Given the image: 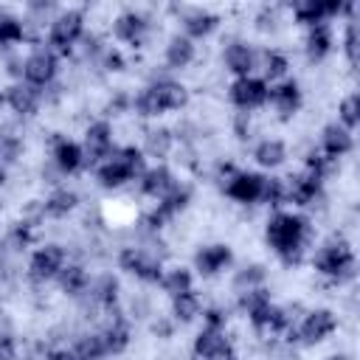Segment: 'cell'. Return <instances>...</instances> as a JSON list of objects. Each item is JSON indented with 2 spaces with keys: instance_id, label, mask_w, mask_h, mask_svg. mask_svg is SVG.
<instances>
[{
  "instance_id": "6da1fadb",
  "label": "cell",
  "mask_w": 360,
  "mask_h": 360,
  "mask_svg": "<svg viewBox=\"0 0 360 360\" xmlns=\"http://www.w3.org/2000/svg\"><path fill=\"white\" fill-rule=\"evenodd\" d=\"M264 239L284 264H298L309 239V222L295 211H273L264 225Z\"/></svg>"
},
{
  "instance_id": "7a4b0ae2",
  "label": "cell",
  "mask_w": 360,
  "mask_h": 360,
  "mask_svg": "<svg viewBox=\"0 0 360 360\" xmlns=\"http://www.w3.org/2000/svg\"><path fill=\"white\" fill-rule=\"evenodd\" d=\"M146 169V158L141 152V146H115V152L96 166V180L101 188H121L129 180H138L141 172Z\"/></svg>"
},
{
  "instance_id": "3957f363",
  "label": "cell",
  "mask_w": 360,
  "mask_h": 360,
  "mask_svg": "<svg viewBox=\"0 0 360 360\" xmlns=\"http://www.w3.org/2000/svg\"><path fill=\"white\" fill-rule=\"evenodd\" d=\"M82 37H84V11L82 8H62L48 22V39H45V45L56 56H68V53H73L76 42Z\"/></svg>"
},
{
  "instance_id": "277c9868",
  "label": "cell",
  "mask_w": 360,
  "mask_h": 360,
  "mask_svg": "<svg viewBox=\"0 0 360 360\" xmlns=\"http://www.w3.org/2000/svg\"><path fill=\"white\" fill-rule=\"evenodd\" d=\"M312 267L321 276H326V278L340 284V281H349L354 276V253L343 239H329L326 245H321L315 250Z\"/></svg>"
},
{
  "instance_id": "5b68a950",
  "label": "cell",
  "mask_w": 360,
  "mask_h": 360,
  "mask_svg": "<svg viewBox=\"0 0 360 360\" xmlns=\"http://www.w3.org/2000/svg\"><path fill=\"white\" fill-rule=\"evenodd\" d=\"M56 73H59V56L45 42L22 56V82L25 84H34L45 93V87H51L56 82Z\"/></svg>"
},
{
  "instance_id": "8992f818",
  "label": "cell",
  "mask_w": 360,
  "mask_h": 360,
  "mask_svg": "<svg viewBox=\"0 0 360 360\" xmlns=\"http://www.w3.org/2000/svg\"><path fill=\"white\" fill-rule=\"evenodd\" d=\"M84 166H98L115 152V132L110 118H96L84 129Z\"/></svg>"
},
{
  "instance_id": "52a82bcc",
  "label": "cell",
  "mask_w": 360,
  "mask_h": 360,
  "mask_svg": "<svg viewBox=\"0 0 360 360\" xmlns=\"http://www.w3.org/2000/svg\"><path fill=\"white\" fill-rule=\"evenodd\" d=\"M118 267H121L124 273L135 276L138 281H146V284H158L160 276H163V262H160L155 253H149L146 248H135V245L121 248V253H118Z\"/></svg>"
},
{
  "instance_id": "ba28073f",
  "label": "cell",
  "mask_w": 360,
  "mask_h": 360,
  "mask_svg": "<svg viewBox=\"0 0 360 360\" xmlns=\"http://www.w3.org/2000/svg\"><path fill=\"white\" fill-rule=\"evenodd\" d=\"M267 90H270V84L262 76H242V79L231 82L228 98L239 112H253L267 104Z\"/></svg>"
},
{
  "instance_id": "9c48e42d",
  "label": "cell",
  "mask_w": 360,
  "mask_h": 360,
  "mask_svg": "<svg viewBox=\"0 0 360 360\" xmlns=\"http://www.w3.org/2000/svg\"><path fill=\"white\" fill-rule=\"evenodd\" d=\"M68 264V250L56 242H45L39 245L31 259H28V276L34 281H53L59 276V270Z\"/></svg>"
},
{
  "instance_id": "30bf717a",
  "label": "cell",
  "mask_w": 360,
  "mask_h": 360,
  "mask_svg": "<svg viewBox=\"0 0 360 360\" xmlns=\"http://www.w3.org/2000/svg\"><path fill=\"white\" fill-rule=\"evenodd\" d=\"M335 329H338V315L326 307H318V309L304 312L301 323L295 326V335L301 343L315 346V343H323L329 335H335Z\"/></svg>"
},
{
  "instance_id": "8fae6325",
  "label": "cell",
  "mask_w": 360,
  "mask_h": 360,
  "mask_svg": "<svg viewBox=\"0 0 360 360\" xmlns=\"http://www.w3.org/2000/svg\"><path fill=\"white\" fill-rule=\"evenodd\" d=\"M262 188H264V174L259 172H248V169H236L225 183L222 191L225 197H231L239 205H256L262 200Z\"/></svg>"
},
{
  "instance_id": "7c38bea8",
  "label": "cell",
  "mask_w": 360,
  "mask_h": 360,
  "mask_svg": "<svg viewBox=\"0 0 360 360\" xmlns=\"http://www.w3.org/2000/svg\"><path fill=\"white\" fill-rule=\"evenodd\" d=\"M42 101H45V93H42L39 87H34V84L11 82V84L6 87V107H8L14 115H20V118L37 115L39 107H42Z\"/></svg>"
},
{
  "instance_id": "4fadbf2b",
  "label": "cell",
  "mask_w": 360,
  "mask_h": 360,
  "mask_svg": "<svg viewBox=\"0 0 360 360\" xmlns=\"http://www.w3.org/2000/svg\"><path fill=\"white\" fill-rule=\"evenodd\" d=\"M231 264H233V250H231V245H225V242L202 245V248L194 253V270H197L200 276H205V278L225 273Z\"/></svg>"
},
{
  "instance_id": "5bb4252c",
  "label": "cell",
  "mask_w": 360,
  "mask_h": 360,
  "mask_svg": "<svg viewBox=\"0 0 360 360\" xmlns=\"http://www.w3.org/2000/svg\"><path fill=\"white\" fill-rule=\"evenodd\" d=\"M284 188H287V202L290 205H298V208H307L312 205L315 200H321L323 194V180L312 177L309 172H295L284 180Z\"/></svg>"
},
{
  "instance_id": "9a60e30c",
  "label": "cell",
  "mask_w": 360,
  "mask_h": 360,
  "mask_svg": "<svg viewBox=\"0 0 360 360\" xmlns=\"http://www.w3.org/2000/svg\"><path fill=\"white\" fill-rule=\"evenodd\" d=\"M222 65H225V70L233 73L236 79H242V76H253V68L259 65V53L253 51L250 42H245V39H233V42H228L225 51H222Z\"/></svg>"
},
{
  "instance_id": "2e32d148",
  "label": "cell",
  "mask_w": 360,
  "mask_h": 360,
  "mask_svg": "<svg viewBox=\"0 0 360 360\" xmlns=\"http://www.w3.org/2000/svg\"><path fill=\"white\" fill-rule=\"evenodd\" d=\"M51 163L59 174H76L79 169H84V149L79 141H70L65 135H56L53 138V146H51Z\"/></svg>"
},
{
  "instance_id": "e0dca14e",
  "label": "cell",
  "mask_w": 360,
  "mask_h": 360,
  "mask_svg": "<svg viewBox=\"0 0 360 360\" xmlns=\"http://www.w3.org/2000/svg\"><path fill=\"white\" fill-rule=\"evenodd\" d=\"M110 31H112V37H115L118 42H127V45L138 48V45L143 42L146 31H149V20H146L141 11L127 8V11H121V14L112 20Z\"/></svg>"
},
{
  "instance_id": "ac0fdd59",
  "label": "cell",
  "mask_w": 360,
  "mask_h": 360,
  "mask_svg": "<svg viewBox=\"0 0 360 360\" xmlns=\"http://www.w3.org/2000/svg\"><path fill=\"white\" fill-rule=\"evenodd\" d=\"M267 101L273 104V110H276L281 118H292V115L301 110L304 93H301V87H298L295 79H281V82L270 84V90H267Z\"/></svg>"
},
{
  "instance_id": "d6986e66",
  "label": "cell",
  "mask_w": 360,
  "mask_h": 360,
  "mask_svg": "<svg viewBox=\"0 0 360 360\" xmlns=\"http://www.w3.org/2000/svg\"><path fill=\"white\" fill-rule=\"evenodd\" d=\"M149 90L155 93L158 104L163 107V112H174V110H183L188 104V87L177 79H155L149 82Z\"/></svg>"
},
{
  "instance_id": "ffe728a7",
  "label": "cell",
  "mask_w": 360,
  "mask_h": 360,
  "mask_svg": "<svg viewBox=\"0 0 360 360\" xmlns=\"http://www.w3.org/2000/svg\"><path fill=\"white\" fill-rule=\"evenodd\" d=\"M174 183V172L166 166V163H155V166H146L138 177V188L143 197H152V200H160Z\"/></svg>"
},
{
  "instance_id": "44dd1931",
  "label": "cell",
  "mask_w": 360,
  "mask_h": 360,
  "mask_svg": "<svg viewBox=\"0 0 360 360\" xmlns=\"http://www.w3.org/2000/svg\"><path fill=\"white\" fill-rule=\"evenodd\" d=\"M112 309H110V318H107L104 329H98V332H101V340H104L107 354H124L127 346L132 343V332H129V321L124 315H112Z\"/></svg>"
},
{
  "instance_id": "7402d4cb",
  "label": "cell",
  "mask_w": 360,
  "mask_h": 360,
  "mask_svg": "<svg viewBox=\"0 0 360 360\" xmlns=\"http://www.w3.org/2000/svg\"><path fill=\"white\" fill-rule=\"evenodd\" d=\"M335 48V34H332V25L329 22H321V25H312L307 28V37H304V53L312 65L323 62Z\"/></svg>"
},
{
  "instance_id": "603a6c76",
  "label": "cell",
  "mask_w": 360,
  "mask_h": 360,
  "mask_svg": "<svg viewBox=\"0 0 360 360\" xmlns=\"http://www.w3.org/2000/svg\"><path fill=\"white\" fill-rule=\"evenodd\" d=\"M352 146H354L352 132H349L346 127H340L338 121H335V124H326V127L321 129V149H318V152H323L329 160H338V158L349 155Z\"/></svg>"
},
{
  "instance_id": "cb8c5ba5",
  "label": "cell",
  "mask_w": 360,
  "mask_h": 360,
  "mask_svg": "<svg viewBox=\"0 0 360 360\" xmlns=\"http://www.w3.org/2000/svg\"><path fill=\"white\" fill-rule=\"evenodd\" d=\"M197 59V45L183 37V34H174L166 39V48H163V62L169 70H186L191 62Z\"/></svg>"
},
{
  "instance_id": "d4e9b609",
  "label": "cell",
  "mask_w": 360,
  "mask_h": 360,
  "mask_svg": "<svg viewBox=\"0 0 360 360\" xmlns=\"http://www.w3.org/2000/svg\"><path fill=\"white\" fill-rule=\"evenodd\" d=\"M180 22H183V37H188L194 42V39L211 37L217 31V25H219V17L214 11H208V8H188Z\"/></svg>"
},
{
  "instance_id": "484cf974",
  "label": "cell",
  "mask_w": 360,
  "mask_h": 360,
  "mask_svg": "<svg viewBox=\"0 0 360 360\" xmlns=\"http://www.w3.org/2000/svg\"><path fill=\"white\" fill-rule=\"evenodd\" d=\"M118 292H121V281H118V276H112V273H101V276L90 278V287H87L84 295H87L96 307H101V309H112V307L118 304Z\"/></svg>"
},
{
  "instance_id": "4316f807",
  "label": "cell",
  "mask_w": 360,
  "mask_h": 360,
  "mask_svg": "<svg viewBox=\"0 0 360 360\" xmlns=\"http://www.w3.org/2000/svg\"><path fill=\"white\" fill-rule=\"evenodd\" d=\"M79 208V194L76 188H68V186H56L45 202H42V217H51V219H62L68 214H73Z\"/></svg>"
},
{
  "instance_id": "83f0119b",
  "label": "cell",
  "mask_w": 360,
  "mask_h": 360,
  "mask_svg": "<svg viewBox=\"0 0 360 360\" xmlns=\"http://www.w3.org/2000/svg\"><path fill=\"white\" fill-rule=\"evenodd\" d=\"M174 149V132L169 127H152L146 129V138H143V158H155L158 163H163Z\"/></svg>"
},
{
  "instance_id": "f1b7e54d",
  "label": "cell",
  "mask_w": 360,
  "mask_h": 360,
  "mask_svg": "<svg viewBox=\"0 0 360 360\" xmlns=\"http://www.w3.org/2000/svg\"><path fill=\"white\" fill-rule=\"evenodd\" d=\"M53 281L59 284V290H62L65 295L82 298V295L87 292V287H90V273H87L84 264H70V262H68V264L59 270V276H56Z\"/></svg>"
},
{
  "instance_id": "f546056e",
  "label": "cell",
  "mask_w": 360,
  "mask_h": 360,
  "mask_svg": "<svg viewBox=\"0 0 360 360\" xmlns=\"http://www.w3.org/2000/svg\"><path fill=\"white\" fill-rule=\"evenodd\" d=\"M253 160L262 169H278L287 160V143L281 138H262L253 146Z\"/></svg>"
},
{
  "instance_id": "4dcf8cb0",
  "label": "cell",
  "mask_w": 360,
  "mask_h": 360,
  "mask_svg": "<svg viewBox=\"0 0 360 360\" xmlns=\"http://www.w3.org/2000/svg\"><path fill=\"white\" fill-rule=\"evenodd\" d=\"M158 284L163 287V292L169 298H174V295H183V292H191L194 290V273L188 267H183V264L169 267V270L163 267V276H160Z\"/></svg>"
},
{
  "instance_id": "1f68e13d",
  "label": "cell",
  "mask_w": 360,
  "mask_h": 360,
  "mask_svg": "<svg viewBox=\"0 0 360 360\" xmlns=\"http://www.w3.org/2000/svg\"><path fill=\"white\" fill-rule=\"evenodd\" d=\"M225 343H231L228 340V335L222 332V329H200L197 332V338H194V343H191V352H194V357L197 360H211Z\"/></svg>"
},
{
  "instance_id": "d6a6232c",
  "label": "cell",
  "mask_w": 360,
  "mask_h": 360,
  "mask_svg": "<svg viewBox=\"0 0 360 360\" xmlns=\"http://www.w3.org/2000/svg\"><path fill=\"white\" fill-rule=\"evenodd\" d=\"M200 315H202V304H200V295L194 290L172 298V321L174 323L186 326V323H194Z\"/></svg>"
},
{
  "instance_id": "836d02e7",
  "label": "cell",
  "mask_w": 360,
  "mask_h": 360,
  "mask_svg": "<svg viewBox=\"0 0 360 360\" xmlns=\"http://www.w3.org/2000/svg\"><path fill=\"white\" fill-rule=\"evenodd\" d=\"M259 65H262V79L276 84V82H281V79L287 76V70H290V56H287L284 51L270 48V51H264V53L259 56Z\"/></svg>"
},
{
  "instance_id": "e575fe53",
  "label": "cell",
  "mask_w": 360,
  "mask_h": 360,
  "mask_svg": "<svg viewBox=\"0 0 360 360\" xmlns=\"http://www.w3.org/2000/svg\"><path fill=\"white\" fill-rule=\"evenodd\" d=\"M28 37V25L22 17L11 14V11H0V48H11L20 45Z\"/></svg>"
},
{
  "instance_id": "d590c367",
  "label": "cell",
  "mask_w": 360,
  "mask_h": 360,
  "mask_svg": "<svg viewBox=\"0 0 360 360\" xmlns=\"http://www.w3.org/2000/svg\"><path fill=\"white\" fill-rule=\"evenodd\" d=\"M70 352H73L76 360H101V357H107L101 332H84V335H79V338L73 340Z\"/></svg>"
},
{
  "instance_id": "8d00e7d4",
  "label": "cell",
  "mask_w": 360,
  "mask_h": 360,
  "mask_svg": "<svg viewBox=\"0 0 360 360\" xmlns=\"http://www.w3.org/2000/svg\"><path fill=\"white\" fill-rule=\"evenodd\" d=\"M267 281V267L253 262V264H245L233 273V290L236 292H245V290H253V287H264Z\"/></svg>"
},
{
  "instance_id": "74e56055",
  "label": "cell",
  "mask_w": 360,
  "mask_h": 360,
  "mask_svg": "<svg viewBox=\"0 0 360 360\" xmlns=\"http://www.w3.org/2000/svg\"><path fill=\"white\" fill-rule=\"evenodd\" d=\"M267 304H273V301H270V290H267V287H253V290L236 292V309H239L245 318L256 315V312H259V309H264Z\"/></svg>"
},
{
  "instance_id": "f35d334b",
  "label": "cell",
  "mask_w": 360,
  "mask_h": 360,
  "mask_svg": "<svg viewBox=\"0 0 360 360\" xmlns=\"http://www.w3.org/2000/svg\"><path fill=\"white\" fill-rule=\"evenodd\" d=\"M132 112H135L138 118H160V115H166V112H163V107L158 104L155 93L149 90V84H146V87H141V90L132 96Z\"/></svg>"
},
{
  "instance_id": "ab89813d",
  "label": "cell",
  "mask_w": 360,
  "mask_h": 360,
  "mask_svg": "<svg viewBox=\"0 0 360 360\" xmlns=\"http://www.w3.org/2000/svg\"><path fill=\"white\" fill-rule=\"evenodd\" d=\"M22 152H25V143H22L20 135H14V132H0V163H3V166L20 160Z\"/></svg>"
},
{
  "instance_id": "60d3db41",
  "label": "cell",
  "mask_w": 360,
  "mask_h": 360,
  "mask_svg": "<svg viewBox=\"0 0 360 360\" xmlns=\"http://www.w3.org/2000/svg\"><path fill=\"white\" fill-rule=\"evenodd\" d=\"M338 115H340V127H346V129L352 132V129L360 124V96H357V93H349V96L340 101Z\"/></svg>"
},
{
  "instance_id": "b9f144b4",
  "label": "cell",
  "mask_w": 360,
  "mask_h": 360,
  "mask_svg": "<svg viewBox=\"0 0 360 360\" xmlns=\"http://www.w3.org/2000/svg\"><path fill=\"white\" fill-rule=\"evenodd\" d=\"M264 205L270 208H278L287 202V188H284V180L281 177H264V188H262V200Z\"/></svg>"
},
{
  "instance_id": "7bdbcfd3",
  "label": "cell",
  "mask_w": 360,
  "mask_h": 360,
  "mask_svg": "<svg viewBox=\"0 0 360 360\" xmlns=\"http://www.w3.org/2000/svg\"><path fill=\"white\" fill-rule=\"evenodd\" d=\"M31 242H34V222H28V219L22 217L20 222L11 225V231H8V245H11L14 250H25Z\"/></svg>"
},
{
  "instance_id": "ee69618b",
  "label": "cell",
  "mask_w": 360,
  "mask_h": 360,
  "mask_svg": "<svg viewBox=\"0 0 360 360\" xmlns=\"http://www.w3.org/2000/svg\"><path fill=\"white\" fill-rule=\"evenodd\" d=\"M343 53H346V62L349 65H357V56H360L357 20H346V28H343Z\"/></svg>"
},
{
  "instance_id": "f6af8a7d",
  "label": "cell",
  "mask_w": 360,
  "mask_h": 360,
  "mask_svg": "<svg viewBox=\"0 0 360 360\" xmlns=\"http://www.w3.org/2000/svg\"><path fill=\"white\" fill-rule=\"evenodd\" d=\"M98 65H101L107 73H121V70L127 68V56H124V51H121V48L107 45V48L101 51V56H98Z\"/></svg>"
},
{
  "instance_id": "bcb514c9",
  "label": "cell",
  "mask_w": 360,
  "mask_h": 360,
  "mask_svg": "<svg viewBox=\"0 0 360 360\" xmlns=\"http://www.w3.org/2000/svg\"><path fill=\"white\" fill-rule=\"evenodd\" d=\"M202 326L205 329H222L225 332V326H228V309L225 307H219V304H214V307H202Z\"/></svg>"
},
{
  "instance_id": "7dc6e473",
  "label": "cell",
  "mask_w": 360,
  "mask_h": 360,
  "mask_svg": "<svg viewBox=\"0 0 360 360\" xmlns=\"http://www.w3.org/2000/svg\"><path fill=\"white\" fill-rule=\"evenodd\" d=\"M129 110H132V96H127V93H115L107 101V115H121V112H129Z\"/></svg>"
},
{
  "instance_id": "c3c4849f",
  "label": "cell",
  "mask_w": 360,
  "mask_h": 360,
  "mask_svg": "<svg viewBox=\"0 0 360 360\" xmlns=\"http://www.w3.org/2000/svg\"><path fill=\"white\" fill-rule=\"evenodd\" d=\"M0 360H17V338L0 332Z\"/></svg>"
},
{
  "instance_id": "681fc988",
  "label": "cell",
  "mask_w": 360,
  "mask_h": 360,
  "mask_svg": "<svg viewBox=\"0 0 360 360\" xmlns=\"http://www.w3.org/2000/svg\"><path fill=\"white\" fill-rule=\"evenodd\" d=\"M233 135H236L239 141L250 138V112H236V115H233Z\"/></svg>"
},
{
  "instance_id": "f907efd6",
  "label": "cell",
  "mask_w": 360,
  "mask_h": 360,
  "mask_svg": "<svg viewBox=\"0 0 360 360\" xmlns=\"http://www.w3.org/2000/svg\"><path fill=\"white\" fill-rule=\"evenodd\" d=\"M42 360H76V357H73L70 349H48V352L42 354Z\"/></svg>"
},
{
  "instance_id": "816d5d0a",
  "label": "cell",
  "mask_w": 360,
  "mask_h": 360,
  "mask_svg": "<svg viewBox=\"0 0 360 360\" xmlns=\"http://www.w3.org/2000/svg\"><path fill=\"white\" fill-rule=\"evenodd\" d=\"M211 360H236V346H233V343H225Z\"/></svg>"
},
{
  "instance_id": "f5cc1de1",
  "label": "cell",
  "mask_w": 360,
  "mask_h": 360,
  "mask_svg": "<svg viewBox=\"0 0 360 360\" xmlns=\"http://www.w3.org/2000/svg\"><path fill=\"white\" fill-rule=\"evenodd\" d=\"M6 180H8V166H3V163H0V188L6 186Z\"/></svg>"
},
{
  "instance_id": "db71d44e",
  "label": "cell",
  "mask_w": 360,
  "mask_h": 360,
  "mask_svg": "<svg viewBox=\"0 0 360 360\" xmlns=\"http://www.w3.org/2000/svg\"><path fill=\"white\" fill-rule=\"evenodd\" d=\"M326 360H352V357H349V354H343V352H340V354H329V357H326Z\"/></svg>"
}]
</instances>
